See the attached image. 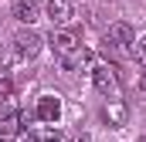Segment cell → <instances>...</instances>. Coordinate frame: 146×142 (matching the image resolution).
<instances>
[{
	"mask_svg": "<svg viewBox=\"0 0 146 142\" xmlns=\"http://www.w3.org/2000/svg\"><path fill=\"white\" fill-rule=\"evenodd\" d=\"M41 47H44V37L37 34V31H31V27L14 37V54H17L21 61H34L37 54H41Z\"/></svg>",
	"mask_w": 146,
	"mask_h": 142,
	"instance_id": "1",
	"label": "cell"
},
{
	"mask_svg": "<svg viewBox=\"0 0 146 142\" xmlns=\"http://www.w3.org/2000/svg\"><path fill=\"white\" fill-rule=\"evenodd\" d=\"M61 142H92V135L88 132H72L68 139H61Z\"/></svg>",
	"mask_w": 146,
	"mask_h": 142,
	"instance_id": "12",
	"label": "cell"
},
{
	"mask_svg": "<svg viewBox=\"0 0 146 142\" xmlns=\"http://www.w3.org/2000/svg\"><path fill=\"white\" fill-rule=\"evenodd\" d=\"M37 139H41V142H61L65 135H61V129H58V125H48L44 132H37Z\"/></svg>",
	"mask_w": 146,
	"mask_h": 142,
	"instance_id": "11",
	"label": "cell"
},
{
	"mask_svg": "<svg viewBox=\"0 0 146 142\" xmlns=\"http://www.w3.org/2000/svg\"><path fill=\"white\" fill-rule=\"evenodd\" d=\"M88 74H92V85H95V91H99V95H106V98H115V95H119V78H115V68H109V64H95Z\"/></svg>",
	"mask_w": 146,
	"mask_h": 142,
	"instance_id": "2",
	"label": "cell"
},
{
	"mask_svg": "<svg viewBox=\"0 0 146 142\" xmlns=\"http://www.w3.org/2000/svg\"><path fill=\"white\" fill-rule=\"evenodd\" d=\"M44 10H48V20H51L58 31H61V27H65V24L75 17L72 0H48V3H44Z\"/></svg>",
	"mask_w": 146,
	"mask_h": 142,
	"instance_id": "5",
	"label": "cell"
},
{
	"mask_svg": "<svg viewBox=\"0 0 146 142\" xmlns=\"http://www.w3.org/2000/svg\"><path fill=\"white\" fill-rule=\"evenodd\" d=\"M129 54L136 58V64H143V68H146V34L133 41V47H129Z\"/></svg>",
	"mask_w": 146,
	"mask_h": 142,
	"instance_id": "9",
	"label": "cell"
},
{
	"mask_svg": "<svg viewBox=\"0 0 146 142\" xmlns=\"http://www.w3.org/2000/svg\"><path fill=\"white\" fill-rule=\"evenodd\" d=\"M48 47L58 54V61H68V58H72L82 44H78V37H75L72 31H51V37H48Z\"/></svg>",
	"mask_w": 146,
	"mask_h": 142,
	"instance_id": "3",
	"label": "cell"
},
{
	"mask_svg": "<svg viewBox=\"0 0 146 142\" xmlns=\"http://www.w3.org/2000/svg\"><path fill=\"white\" fill-rule=\"evenodd\" d=\"M143 142H146V139H143Z\"/></svg>",
	"mask_w": 146,
	"mask_h": 142,
	"instance_id": "15",
	"label": "cell"
},
{
	"mask_svg": "<svg viewBox=\"0 0 146 142\" xmlns=\"http://www.w3.org/2000/svg\"><path fill=\"white\" fill-rule=\"evenodd\" d=\"M102 115H106V122H109L112 129H119V125H126L129 108H126V102H119V98H109V102H106V108H102Z\"/></svg>",
	"mask_w": 146,
	"mask_h": 142,
	"instance_id": "8",
	"label": "cell"
},
{
	"mask_svg": "<svg viewBox=\"0 0 146 142\" xmlns=\"http://www.w3.org/2000/svg\"><path fill=\"white\" fill-rule=\"evenodd\" d=\"M21 142H41V139H37L34 129H27V132H21Z\"/></svg>",
	"mask_w": 146,
	"mask_h": 142,
	"instance_id": "13",
	"label": "cell"
},
{
	"mask_svg": "<svg viewBox=\"0 0 146 142\" xmlns=\"http://www.w3.org/2000/svg\"><path fill=\"white\" fill-rule=\"evenodd\" d=\"M0 142H10V135H0Z\"/></svg>",
	"mask_w": 146,
	"mask_h": 142,
	"instance_id": "14",
	"label": "cell"
},
{
	"mask_svg": "<svg viewBox=\"0 0 146 142\" xmlns=\"http://www.w3.org/2000/svg\"><path fill=\"white\" fill-rule=\"evenodd\" d=\"M10 10H14V17H17L21 24H27V27H31L37 17H41V7H37V0H14V7H10Z\"/></svg>",
	"mask_w": 146,
	"mask_h": 142,
	"instance_id": "7",
	"label": "cell"
},
{
	"mask_svg": "<svg viewBox=\"0 0 146 142\" xmlns=\"http://www.w3.org/2000/svg\"><path fill=\"white\" fill-rule=\"evenodd\" d=\"M34 115L44 125H58V118H61V98L58 95H41L37 105H34Z\"/></svg>",
	"mask_w": 146,
	"mask_h": 142,
	"instance_id": "4",
	"label": "cell"
},
{
	"mask_svg": "<svg viewBox=\"0 0 146 142\" xmlns=\"http://www.w3.org/2000/svg\"><path fill=\"white\" fill-rule=\"evenodd\" d=\"M14 95V81H10V74H7V68H0V98L7 102Z\"/></svg>",
	"mask_w": 146,
	"mask_h": 142,
	"instance_id": "10",
	"label": "cell"
},
{
	"mask_svg": "<svg viewBox=\"0 0 146 142\" xmlns=\"http://www.w3.org/2000/svg\"><path fill=\"white\" fill-rule=\"evenodd\" d=\"M133 41H136V31L129 24H122V20L106 31V47H133Z\"/></svg>",
	"mask_w": 146,
	"mask_h": 142,
	"instance_id": "6",
	"label": "cell"
}]
</instances>
